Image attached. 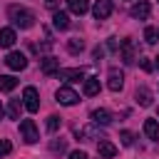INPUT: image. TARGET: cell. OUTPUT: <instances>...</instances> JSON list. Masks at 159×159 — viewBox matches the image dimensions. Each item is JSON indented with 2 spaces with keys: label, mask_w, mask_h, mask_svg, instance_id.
Returning a JSON list of instances; mask_svg holds the SVG:
<instances>
[{
  "label": "cell",
  "mask_w": 159,
  "mask_h": 159,
  "mask_svg": "<svg viewBox=\"0 0 159 159\" xmlns=\"http://www.w3.org/2000/svg\"><path fill=\"white\" fill-rule=\"evenodd\" d=\"M10 20H12L15 27H22V30H27V27L35 25V15L27 7H20V5H12L10 7Z\"/></svg>",
  "instance_id": "cell-1"
},
{
  "label": "cell",
  "mask_w": 159,
  "mask_h": 159,
  "mask_svg": "<svg viewBox=\"0 0 159 159\" xmlns=\"http://www.w3.org/2000/svg\"><path fill=\"white\" fill-rule=\"evenodd\" d=\"M22 104L27 112H37L40 109V97H37V89L35 87H25L22 89Z\"/></svg>",
  "instance_id": "cell-2"
},
{
  "label": "cell",
  "mask_w": 159,
  "mask_h": 159,
  "mask_svg": "<svg viewBox=\"0 0 159 159\" xmlns=\"http://www.w3.org/2000/svg\"><path fill=\"white\" fill-rule=\"evenodd\" d=\"M20 134H22V139H25L27 144H35V142L40 139L37 127H35V122H32V119H22V122H20Z\"/></svg>",
  "instance_id": "cell-3"
},
{
  "label": "cell",
  "mask_w": 159,
  "mask_h": 159,
  "mask_svg": "<svg viewBox=\"0 0 159 159\" xmlns=\"http://www.w3.org/2000/svg\"><path fill=\"white\" fill-rule=\"evenodd\" d=\"M92 12H94L97 20H107L114 12V0H97L94 7H92Z\"/></svg>",
  "instance_id": "cell-4"
},
{
  "label": "cell",
  "mask_w": 159,
  "mask_h": 159,
  "mask_svg": "<svg viewBox=\"0 0 159 159\" xmlns=\"http://www.w3.org/2000/svg\"><path fill=\"white\" fill-rule=\"evenodd\" d=\"M55 97H57V102H60V104H65V107H72V104H77V102H80V94H77L75 89H70V87H60Z\"/></svg>",
  "instance_id": "cell-5"
},
{
  "label": "cell",
  "mask_w": 159,
  "mask_h": 159,
  "mask_svg": "<svg viewBox=\"0 0 159 159\" xmlns=\"http://www.w3.org/2000/svg\"><path fill=\"white\" fill-rule=\"evenodd\" d=\"M119 50H122V60H124L127 65H132V62L137 60V47H134V40H132V37H127V40H122V45H119Z\"/></svg>",
  "instance_id": "cell-6"
},
{
  "label": "cell",
  "mask_w": 159,
  "mask_h": 159,
  "mask_svg": "<svg viewBox=\"0 0 159 159\" xmlns=\"http://www.w3.org/2000/svg\"><path fill=\"white\" fill-rule=\"evenodd\" d=\"M75 134L82 139V142H92V139H104V134L97 129V127H77Z\"/></svg>",
  "instance_id": "cell-7"
},
{
  "label": "cell",
  "mask_w": 159,
  "mask_h": 159,
  "mask_svg": "<svg viewBox=\"0 0 159 159\" xmlns=\"http://www.w3.org/2000/svg\"><path fill=\"white\" fill-rule=\"evenodd\" d=\"M5 65H7L10 70H25V67H27V57H25L22 52H10V55L5 57Z\"/></svg>",
  "instance_id": "cell-8"
},
{
  "label": "cell",
  "mask_w": 159,
  "mask_h": 159,
  "mask_svg": "<svg viewBox=\"0 0 159 159\" xmlns=\"http://www.w3.org/2000/svg\"><path fill=\"white\" fill-rule=\"evenodd\" d=\"M109 89L112 92H119L122 89V84H124V72L119 70V67H109Z\"/></svg>",
  "instance_id": "cell-9"
},
{
  "label": "cell",
  "mask_w": 159,
  "mask_h": 159,
  "mask_svg": "<svg viewBox=\"0 0 159 159\" xmlns=\"http://www.w3.org/2000/svg\"><path fill=\"white\" fill-rule=\"evenodd\" d=\"M149 10H152V7H149V2H147V0H139L137 5H132L129 15H132L134 20H147V17H149Z\"/></svg>",
  "instance_id": "cell-10"
},
{
  "label": "cell",
  "mask_w": 159,
  "mask_h": 159,
  "mask_svg": "<svg viewBox=\"0 0 159 159\" xmlns=\"http://www.w3.org/2000/svg\"><path fill=\"white\" fill-rule=\"evenodd\" d=\"M57 77H60V80H67V82H80V80H84V70H80V67L57 70Z\"/></svg>",
  "instance_id": "cell-11"
},
{
  "label": "cell",
  "mask_w": 159,
  "mask_h": 159,
  "mask_svg": "<svg viewBox=\"0 0 159 159\" xmlns=\"http://www.w3.org/2000/svg\"><path fill=\"white\" fill-rule=\"evenodd\" d=\"M40 70H42V75H55L57 70H60V60L57 57H42V62H40Z\"/></svg>",
  "instance_id": "cell-12"
},
{
  "label": "cell",
  "mask_w": 159,
  "mask_h": 159,
  "mask_svg": "<svg viewBox=\"0 0 159 159\" xmlns=\"http://www.w3.org/2000/svg\"><path fill=\"white\" fill-rule=\"evenodd\" d=\"M97 152H99L104 159H112V157L117 154V147H114L112 142H107V139H99V142H97Z\"/></svg>",
  "instance_id": "cell-13"
},
{
  "label": "cell",
  "mask_w": 159,
  "mask_h": 159,
  "mask_svg": "<svg viewBox=\"0 0 159 159\" xmlns=\"http://www.w3.org/2000/svg\"><path fill=\"white\" fill-rule=\"evenodd\" d=\"M15 40H17V37H15V30H12V27H2V30H0V47H12Z\"/></svg>",
  "instance_id": "cell-14"
},
{
  "label": "cell",
  "mask_w": 159,
  "mask_h": 159,
  "mask_svg": "<svg viewBox=\"0 0 159 159\" xmlns=\"http://www.w3.org/2000/svg\"><path fill=\"white\" fill-rule=\"evenodd\" d=\"M82 92H84L87 97H94V94H99V80H97V77H87V80H84V87H82Z\"/></svg>",
  "instance_id": "cell-15"
},
{
  "label": "cell",
  "mask_w": 159,
  "mask_h": 159,
  "mask_svg": "<svg viewBox=\"0 0 159 159\" xmlns=\"http://www.w3.org/2000/svg\"><path fill=\"white\" fill-rule=\"evenodd\" d=\"M92 122L107 127V124H112V114H109L107 109H94V112H92Z\"/></svg>",
  "instance_id": "cell-16"
},
{
  "label": "cell",
  "mask_w": 159,
  "mask_h": 159,
  "mask_svg": "<svg viewBox=\"0 0 159 159\" xmlns=\"http://www.w3.org/2000/svg\"><path fill=\"white\" fill-rule=\"evenodd\" d=\"M67 7L75 12V15H84L89 10V2L87 0H67Z\"/></svg>",
  "instance_id": "cell-17"
},
{
  "label": "cell",
  "mask_w": 159,
  "mask_h": 159,
  "mask_svg": "<svg viewBox=\"0 0 159 159\" xmlns=\"http://www.w3.org/2000/svg\"><path fill=\"white\" fill-rule=\"evenodd\" d=\"M144 134L149 139H159V124H157V119H144Z\"/></svg>",
  "instance_id": "cell-18"
},
{
  "label": "cell",
  "mask_w": 159,
  "mask_h": 159,
  "mask_svg": "<svg viewBox=\"0 0 159 159\" xmlns=\"http://www.w3.org/2000/svg\"><path fill=\"white\" fill-rule=\"evenodd\" d=\"M52 25H55L57 30H67V27H70V17H67V12H55V15H52Z\"/></svg>",
  "instance_id": "cell-19"
},
{
  "label": "cell",
  "mask_w": 159,
  "mask_h": 159,
  "mask_svg": "<svg viewBox=\"0 0 159 159\" xmlns=\"http://www.w3.org/2000/svg\"><path fill=\"white\" fill-rule=\"evenodd\" d=\"M17 87V80L10 75H0V92H12Z\"/></svg>",
  "instance_id": "cell-20"
},
{
  "label": "cell",
  "mask_w": 159,
  "mask_h": 159,
  "mask_svg": "<svg viewBox=\"0 0 159 159\" xmlns=\"http://www.w3.org/2000/svg\"><path fill=\"white\" fill-rule=\"evenodd\" d=\"M67 50H70V55H80V52L84 50V40H80V37L67 40Z\"/></svg>",
  "instance_id": "cell-21"
},
{
  "label": "cell",
  "mask_w": 159,
  "mask_h": 159,
  "mask_svg": "<svg viewBox=\"0 0 159 159\" xmlns=\"http://www.w3.org/2000/svg\"><path fill=\"white\" fill-rule=\"evenodd\" d=\"M20 109H22V102H20V99H10V104H7V117H10V119H20Z\"/></svg>",
  "instance_id": "cell-22"
},
{
  "label": "cell",
  "mask_w": 159,
  "mask_h": 159,
  "mask_svg": "<svg viewBox=\"0 0 159 159\" xmlns=\"http://www.w3.org/2000/svg\"><path fill=\"white\" fill-rule=\"evenodd\" d=\"M137 102H139L142 107H149V104H152V94H149L147 87H139V89H137Z\"/></svg>",
  "instance_id": "cell-23"
},
{
  "label": "cell",
  "mask_w": 159,
  "mask_h": 159,
  "mask_svg": "<svg viewBox=\"0 0 159 159\" xmlns=\"http://www.w3.org/2000/svg\"><path fill=\"white\" fill-rule=\"evenodd\" d=\"M60 124H62V119H60L57 114H50V117H47V129H50V132H57Z\"/></svg>",
  "instance_id": "cell-24"
},
{
  "label": "cell",
  "mask_w": 159,
  "mask_h": 159,
  "mask_svg": "<svg viewBox=\"0 0 159 159\" xmlns=\"http://www.w3.org/2000/svg\"><path fill=\"white\" fill-rule=\"evenodd\" d=\"M157 35H159L157 27H147V30H144V40H147V45H154V42H157Z\"/></svg>",
  "instance_id": "cell-25"
},
{
  "label": "cell",
  "mask_w": 159,
  "mask_h": 159,
  "mask_svg": "<svg viewBox=\"0 0 159 159\" xmlns=\"http://www.w3.org/2000/svg\"><path fill=\"white\" fill-rule=\"evenodd\" d=\"M12 152V144L7 142V139H0V157H5V154H10Z\"/></svg>",
  "instance_id": "cell-26"
},
{
  "label": "cell",
  "mask_w": 159,
  "mask_h": 159,
  "mask_svg": "<svg viewBox=\"0 0 159 159\" xmlns=\"http://www.w3.org/2000/svg\"><path fill=\"white\" fill-rule=\"evenodd\" d=\"M119 137H122V144H127V147H129V144L134 142V134H132V132H127V129H124V132H122Z\"/></svg>",
  "instance_id": "cell-27"
},
{
  "label": "cell",
  "mask_w": 159,
  "mask_h": 159,
  "mask_svg": "<svg viewBox=\"0 0 159 159\" xmlns=\"http://www.w3.org/2000/svg\"><path fill=\"white\" fill-rule=\"evenodd\" d=\"M67 149V142L65 139H60V142H52V152H65Z\"/></svg>",
  "instance_id": "cell-28"
},
{
  "label": "cell",
  "mask_w": 159,
  "mask_h": 159,
  "mask_svg": "<svg viewBox=\"0 0 159 159\" xmlns=\"http://www.w3.org/2000/svg\"><path fill=\"white\" fill-rule=\"evenodd\" d=\"M139 65H142V70H144V72H152V62H149L147 57H142V60H139Z\"/></svg>",
  "instance_id": "cell-29"
},
{
  "label": "cell",
  "mask_w": 159,
  "mask_h": 159,
  "mask_svg": "<svg viewBox=\"0 0 159 159\" xmlns=\"http://www.w3.org/2000/svg\"><path fill=\"white\" fill-rule=\"evenodd\" d=\"M70 159H89V157H87L84 152H72V154H70Z\"/></svg>",
  "instance_id": "cell-30"
},
{
  "label": "cell",
  "mask_w": 159,
  "mask_h": 159,
  "mask_svg": "<svg viewBox=\"0 0 159 159\" xmlns=\"http://www.w3.org/2000/svg\"><path fill=\"white\" fill-rule=\"evenodd\" d=\"M102 55H104V50H102V47H94V52H92V57H94V60H102Z\"/></svg>",
  "instance_id": "cell-31"
},
{
  "label": "cell",
  "mask_w": 159,
  "mask_h": 159,
  "mask_svg": "<svg viewBox=\"0 0 159 159\" xmlns=\"http://www.w3.org/2000/svg\"><path fill=\"white\" fill-rule=\"evenodd\" d=\"M2 114H5V109H2V104H0V117H2Z\"/></svg>",
  "instance_id": "cell-32"
},
{
  "label": "cell",
  "mask_w": 159,
  "mask_h": 159,
  "mask_svg": "<svg viewBox=\"0 0 159 159\" xmlns=\"http://www.w3.org/2000/svg\"><path fill=\"white\" fill-rule=\"evenodd\" d=\"M157 67H159V57H157Z\"/></svg>",
  "instance_id": "cell-33"
},
{
  "label": "cell",
  "mask_w": 159,
  "mask_h": 159,
  "mask_svg": "<svg viewBox=\"0 0 159 159\" xmlns=\"http://www.w3.org/2000/svg\"><path fill=\"white\" fill-rule=\"evenodd\" d=\"M157 117H159V109H157Z\"/></svg>",
  "instance_id": "cell-34"
}]
</instances>
